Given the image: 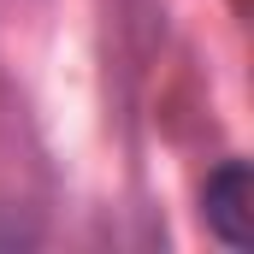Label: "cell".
Segmentation results:
<instances>
[{
	"label": "cell",
	"mask_w": 254,
	"mask_h": 254,
	"mask_svg": "<svg viewBox=\"0 0 254 254\" xmlns=\"http://www.w3.org/2000/svg\"><path fill=\"white\" fill-rule=\"evenodd\" d=\"M207 225L231 243V249H249L254 243V213H249V166L243 160H225L213 178H207Z\"/></svg>",
	"instance_id": "obj_1"
}]
</instances>
